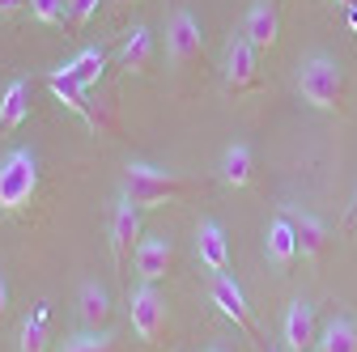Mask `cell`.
Wrapping results in <instances>:
<instances>
[{
	"mask_svg": "<svg viewBox=\"0 0 357 352\" xmlns=\"http://www.w3.org/2000/svg\"><path fill=\"white\" fill-rule=\"evenodd\" d=\"M268 352H277V348H268Z\"/></svg>",
	"mask_w": 357,
	"mask_h": 352,
	"instance_id": "31",
	"label": "cell"
},
{
	"mask_svg": "<svg viewBox=\"0 0 357 352\" xmlns=\"http://www.w3.org/2000/svg\"><path fill=\"white\" fill-rule=\"evenodd\" d=\"M119 64L128 72H149V64H153V34L145 26H132L128 30L123 47H119Z\"/></svg>",
	"mask_w": 357,
	"mask_h": 352,
	"instance_id": "19",
	"label": "cell"
},
{
	"mask_svg": "<svg viewBox=\"0 0 357 352\" xmlns=\"http://www.w3.org/2000/svg\"><path fill=\"white\" fill-rule=\"evenodd\" d=\"M60 352H115V339H111V335H98V331H89V335L68 339Z\"/></svg>",
	"mask_w": 357,
	"mask_h": 352,
	"instance_id": "24",
	"label": "cell"
},
{
	"mask_svg": "<svg viewBox=\"0 0 357 352\" xmlns=\"http://www.w3.org/2000/svg\"><path fill=\"white\" fill-rule=\"evenodd\" d=\"M251 174H255V157L247 145H230L221 153V179H226V187H247Z\"/></svg>",
	"mask_w": 357,
	"mask_h": 352,
	"instance_id": "20",
	"label": "cell"
},
{
	"mask_svg": "<svg viewBox=\"0 0 357 352\" xmlns=\"http://www.w3.org/2000/svg\"><path fill=\"white\" fill-rule=\"evenodd\" d=\"M200 51H204V30H200V17L192 13V9H174L170 13V22H166V56H170V64H192V60H200Z\"/></svg>",
	"mask_w": 357,
	"mask_h": 352,
	"instance_id": "5",
	"label": "cell"
},
{
	"mask_svg": "<svg viewBox=\"0 0 357 352\" xmlns=\"http://www.w3.org/2000/svg\"><path fill=\"white\" fill-rule=\"evenodd\" d=\"M26 5V0H0V17H9V13H17Z\"/></svg>",
	"mask_w": 357,
	"mask_h": 352,
	"instance_id": "27",
	"label": "cell"
},
{
	"mask_svg": "<svg viewBox=\"0 0 357 352\" xmlns=\"http://www.w3.org/2000/svg\"><path fill=\"white\" fill-rule=\"evenodd\" d=\"M208 297H213V305L221 314H226L251 344H255V314H251V305H247V297H243V289H238V280L230 276V272H217L213 276V285H208Z\"/></svg>",
	"mask_w": 357,
	"mask_h": 352,
	"instance_id": "6",
	"label": "cell"
},
{
	"mask_svg": "<svg viewBox=\"0 0 357 352\" xmlns=\"http://www.w3.org/2000/svg\"><path fill=\"white\" fill-rule=\"evenodd\" d=\"M98 5H102V0H68V26H89V22H94V13H98Z\"/></svg>",
	"mask_w": 357,
	"mask_h": 352,
	"instance_id": "25",
	"label": "cell"
},
{
	"mask_svg": "<svg viewBox=\"0 0 357 352\" xmlns=\"http://www.w3.org/2000/svg\"><path fill=\"white\" fill-rule=\"evenodd\" d=\"M208 352H226V348H208Z\"/></svg>",
	"mask_w": 357,
	"mask_h": 352,
	"instance_id": "30",
	"label": "cell"
},
{
	"mask_svg": "<svg viewBox=\"0 0 357 352\" xmlns=\"http://www.w3.org/2000/svg\"><path fill=\"white\" fill-rule=\"evenodd\" d=\"M128 319H132V331L141 335V344H162L166 339V327H170V310H166V297L153 289V285H137L128 293Z\"/></svg>",
	"mask_w": 357,
	"mask_h": 352,
	"instance_id": "4",
	"label": "cell"
},
{
	"mask_svg": "<svg viewBox=\"0 0 357 352\" xmlns=\"http://www.w3.org/2000/svg\"><path fill=\"white\" fill-rule=\"evenodd\" d=\"M132 263H137V276L145 285H158L166 272H170V263H174V246L170 238H141L137 255H132Z\"/></svg>",
	"mask_w": 357,
	"mask_h": 352,
	"instance_id": "12",
	"label": "cell"
},
{
	"mask_svg": "<svg viewBox=\"0 0 357 352\" xmlns=\"http://www.w3.org/2000/svg\"><path fill=\"white\" fill-rule=\"evenodd\" d=\"M188 191V179H178L174 170H158V166H145V161H132L123 166V183H119V195L132 200L137 208H158V204H170Z\"/></svg>",
	"mask_w": 357,
	"mask_h": 352,
	"instance_id": "1",
	"label": "cell"
},
{
	"mask_svg": "<svg viewBox=\"0 0 357 352\" xmlns=\"http://www.w3.org/2000/svg\"><path fill=\"white\" fill-rule=\"evenodd\" d=\"M298 94H302L306 106H315V111H336L344 102V68L332 56H324V51L306 56L298 64Z\"/></svg>",
	"mask_w": 357,
	"mask_h": 352,
	"instance_id": "2",
	"label": "cell"
},
{
	"mask_svg": "<svg viewBox=\"0 0 357 352\" xmlns=\"http://www.w3.org/2000/svg\"><path fill=\"white\" fill-rule=\"evenodd\" d=\"M115 5H132V0H115Z\"/></svg>",
	"mask_w": 357,
	"mask_h": 352,
	"instance_id": "29",
	"label": "cell"
},
{
	"mask_svg": "<svg viewBox=\"0 0 357 352\" xmlns=\"http://www.w3.org/2000/svg\"><path fill=\"white\" fill-rule=\"evenodd\" d=\"M196 255H200V263L213 276L230 268V242H226V230H221L217 221H200L196 225Z\"/></svg>",
	"mask_w": 357,
	"mask_h": 352,
	"instance_id": "13",
	"label": "cell"
},
{
	"mask_svg": "<svg viewBox=\"0 0 357 352\" xmlns=\"http://www.w3.org/2000/svg\"><path fill=\"white\" fill-rule=\"evenodd\" d=\"M47 85H52V94H56V102H64V106H68L73 115H81V119H85L89 127L98 131V111H94V106L85 102V94H89V90H85V85H81V81L73 77V68H68V64L52 68V72H47Z\"/></svg>",
	"mask_w": 357,
	"mask_h": 352,
	"instance_id": "8",
	"label": "cell"
},
{
	"mask_svg": "<svg viewBox=\"0 0 357 352\" xmlns=\"http://www.w3.org/2000/svg\"><path fill=\"white\" fill-rule=\"evenodd\" d=\"M137 246H141V208L119 195V204L111 212V259H115V268H123L128 255H137Z\"/></svg>",
	"mask_w": 357,
	"mask_h": 352,
	"instance_id": "7",
	"label": "cell"
},
{
	"mask_svg": "<svg viewBox=\"0 0 357 352\" xmlns=\"http://www.w3.org/2000/svg\"><path fill=\"white\" fill-rule=\"evenodd\" d=\"M264 255L277 263V268H289V263L298 259V230H294V221L281 212V216H273V225H268V234H264Z\"/></svg>",
	"mask_w": 357,
	"mask_h": 352,
	"instance_id": "15",
	"label": "cell"
},
{
	"mask_svg": "<svg viewBox=\"0 0 357 352\" xmlns=\"http://www.w3.org/2000/svg\"><path fill=\"white\" fill-rule=\"evenodd\" d=\"M30 115V85L26 81H9L0 94V131H17Z\"/></svg>",
	"mask_w": 357,
	"mask_h": 352,
	"instance_id": "18",
	"label": "cell"
},
{
	"mask_svg": "<svg viewBox=\"0 0 357 352\" xmlns=\"http://www.w3.org/2000/svg\"><path fill=\"white\" fill-rule=\"evenodd\" d=\"M310 344H319L315 305H310V301H294L289 314H285V348L289 352H310Z\"/></svg>",
	"mask_w": 357,
	"mask_h": 352,
	"instance_id": "14",
	"label": "cell"
},
{
	"mask_svg": "<svg viewBox=\"0 0 357 352\" xmlns=\"http://www.w3.org/2000/svg\"><path fill=\"white\" fill-rule=\"evenodd\" d=\"M319 352H357V327L349 319H332L319 331Z\"/></svg>",
	"mask_w": 357,
	"mask_h": 352,
	"instance_id": "22",
	"label": "cell"
},
{
	"mask_svg": "<svg viewBox=\"0 0 357 352\" xmlns=\"http://www.w3.org/2000/svg\"><path fill=\"white\" fill-rule=\"evenodd\" d=\"M47 319H52V305L47 301H34V310L22 319V331H17V352H47Z\"/></svg>",
	"mask_w": 357,
	"mask_h": 352,
	"instance_id": "17",
	"label": "cell"
},
{
	"mask_svg": "<svg viewBox=\"0 0 357 352\" xmlns=\"http://www.w3.org/2000/svg\"><path fill=\"white\" fill-rule=\"evenodd\" d=\"M38 195V157L30 149H13L0 161V212H22Z\"/></svg>",
	"mask_w": 357,
	"mask_h": 352,
	"instance_id": "3",
	"label": "cell"
},
{
	"mask_svg": "<svg viewBox=\"0 0 357 352\" xmlns=\"http://www.w3.org/2000/svg\"><path fill=\"white\" fill-rule=\"evenodd\" d=\"M26 5L38 26H60L68 17V0H26Z\"/></svg>",
	"mask_w": 357,
	"mask_h": 352,
	"instance_id": "23",
	"label": "cell"
},
{
	"mask_svg": "<svg viewBox=\"0 0 357 352\" xmlns=\"http://www.w3.org/2000/svg\"><path fill=\"white\" fill-rule=\"evenodd\" d=\"M243 34L255 51H268L277 47V34H281V17H277V5L273 0H255L247 9V22H243Z\"/></svg>",
	"mask_w": 357,
	"mask_h": 352,
	"instance_id": "11",
	"label": "cell"
},
{
	"mask_svg": "<svg viewBox=\"0 0 357 352\" xmlns=\"http://www.w3.org/2000/svg\"><path fill=\"white\" fill-rule=\"evenodd\" d=\"M336 5H357V0H336Z\"/></svg>",
	"mask_w": 357,
	"mask_h": 352,
	"instance_id": "28",
	"label": "cell"
},
{
	"mask_svg": "<svg viewBox=\"0 0 357 352\" xmlns=\"http://www.w3.org/2000/svg\"><path fill=\"white\" fill-rule=\"evenodd\" d=\"M285 216H289V221H294V230H298V250H302V259L319 263V259L328 255V246H332V230L319 221V216L298 212V208H285Z\"/></svg>",
	"mask_w": 357,
	"mask_h": 352,
	"instance_id": "10",
	"label": "cell"
},
{
	"mask_svg": "<svg viewBox=\"0 0 357 352\" xmlns=\"http://www.w3.org/2000/svg\"><path fill=\"white\" fill-rule=\"evenodd\" d=\"M68 68H73V77L85 85V90H94V85L102 81V68H107V51L102 47H85V51H77L68 60Z\"/></svg>",
	"mask_w": 357,
	"mask_h": 352,
	"instance_id": "21",
	"label": "cell"
},
{
	"mask_svg": "<svg viewBox=\"0 0 357 352\" xmlns=\"http://www.w3.org/2000/svg\"><path fill=\"white\" fill-rule=\"evenodd\" d=\"M77 319H81V327H89V331L107 327V319H111V293H107L98 280H85V285H81V293H77Z\"/></svg>",
	"mask_w": 357,
	"mask_h": 352,
	"instance_id": "16",
	"label": "cell"
},
{
	"mask_svg": "<svg viewBox=\"0 0 357 352\" xmlns=\"http://www.w3.org/2000/svg\"><path fill=\"white\" fill-rule=\"evenodd\" d=\"M9 314V285H5V272H0V319Z\"/></svg>",
	"mask_w": 357,
	"mask_h": 352,
	"instance_id": "26",
	"label": "cell"
},
{
	"mask_svg": "<svg viewBox=\"0 0 357 352\" xmlns=\"http://www.w3.org/2000/svg\"><path fill=\"white\" fill-rule=\"evenodd\" d=\"M221 68H226V85L230 90H251L255 85V47L247 42V34H234L226 42V60H221Z\"/></svg>",
	"mask_w": 357,
	"mask_h": 352,
	"instance_id": "9",
	"label": "cell"
}]
</instances>
